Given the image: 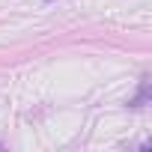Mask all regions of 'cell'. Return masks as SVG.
<instances>
[{"instance_id": "cell-1", "label": "cell", "mask_w": 152, "mask_h": 152, "mask_svg": "<svg viewBox=\"0 0 152 152\" xmlns=\"http://www.w3.org/2000/svg\"><path fill=\"white\" fill-rule=\"evenodd\" d=\"M146 99H149V78H143V81H140V93L131 99V104H134V107H140Z\"/></svg>"}, {"instance_id": "cell-2", "label": "cell", "mask_w": 152, "mask_h": 152, "mask_svg": "<svg viewBox=\"0 0 152 152\" xmlns=\"http://www.w3.org/2000/svg\"><path fill=\"white\" fill-rule=\"evenodd\" d=\"M45 3H48V0H45Z\"/></svg>"}]
</instances>
